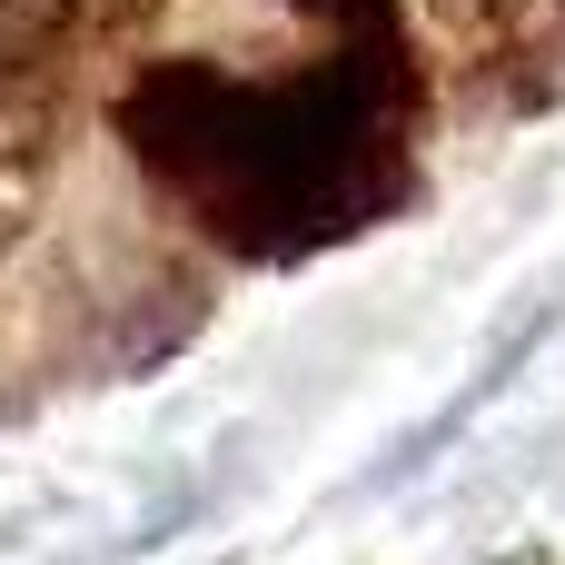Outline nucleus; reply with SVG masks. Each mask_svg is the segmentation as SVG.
Masks as SVG:
<instances>
[{
    "label": "nucleus",
    "instance_id": "2",
    "mask_svg": "<svg viewBox=\"0 0 565 565\" xmlns=\"http://www.w3.org/2000/svg\"><path fill=\"white\" fill-rule=\"evenodd\" d=\"M99 30V0H0V119L50 109Z\"/></svg>",
    "mask_w": 565,
    "mask_h": 565
},
{
    "label": "nucleus",
    "instance_id": "1",
    "mask_svg": "<svg viewBox=\"0 0 565 565\" xmlns=\"http://www.w3.org/2000/svg\"><path fill=\"white\" fill-rule=\"evenodd\" d=\"M318 50L248 60H149L119 89V139L159 199L228 258H318L407 199L417 70L397 0H308Z\"/></svg>",
    "mask_w": 565,
    "mask_h": 565
}]
</instances>
